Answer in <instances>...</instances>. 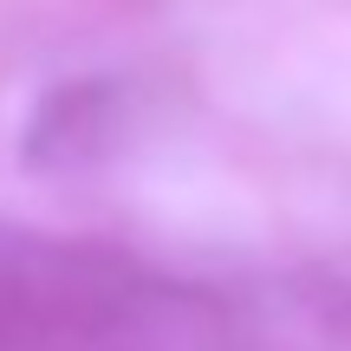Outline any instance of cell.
I'll use <instances>...</instances> for the list:
<instances>
[{"label":"cell","mask_w":351,"mask_h":351,"mask_svg":"<svg viewBox=\"0 0 351 351\" xmlns=\"http://www.w3.org/2000/svg\"><path fill=\"white\" fill-rule=\"evenodd\" d=\"M111 306L117 293L91 254L0 228V351H33L46 339L104 332Z\"/></svg>","instance_id":"cell-1"},{"label":"cell","mask_w":351,"mask_h":351,"mask_svg":"<svg viewBox=\"0 0 351 351\" xmlns=\"http://www.w3.org/2000/svg\"><path fill=\"white\" fill-rule=\"evenodd\" d=\"M111 111H117V91L104 78H72L59 85L46 104L33 111V130H26V163H85L91 150H104L111 137Z\"/></svg>","instance_id":"cell-2"}]
</instances>
